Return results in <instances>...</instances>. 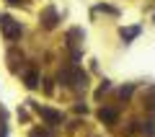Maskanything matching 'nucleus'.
<instances>
[{"instance_id": "423d86ee", "label": "nucleus", "mask_w": 155, "mask_h": 137, "mask_svg": "<svg viewBox=\"0 0 155 137\" xmlns=\"http://www.w3.org/2000/svg\"><path fill=\"white\" fill-rule=\"evenodd\" d=\"M137 34H140V28H127V31L122 28V36L124 39H132V36H137Z\"/></svg>"}, {"instance_id": "f03ea898", "label": "nucleus", "mask_w": 155, "mask_h": 137, "mask_svg": "<svg viewBox=\"0 0 155 137\" xmlns=\"http://www.w3.org/2000/svg\"><path fill=\"white\" fill-rule=\"evenodd\" d=\"M39 114L44 116V119L49 122L52 127H54V124H60V122H62V116L57 114V111H52V109H44V106H39Z\"/></svg>"}, {"instance_id": "1a4fd4ad", "label": "nucleus", "mask_w": 155, "mask_h": 137, "mask_svg": "<svg viewBox=\"0 0 155 137\" xmlns=\"http://www.w3.org/2000/svg\"><path fill=\"white\" fill-rule=\"evenodd\" d=\"M8 3H13V5H18V3H21V0H8Z\"/></svg>"}, {"instance_id": "6e6552de", "label": "nucleus", "mask_w": 155, "mask_h": 137, "mask_svg": "<svg viewBox=\"0 0 155 137\" xmlns=\"http://www.w3.org/2000/svg\"><path fill=\"white\" fill-rule=\"evenodd\" d=\"M31 137H47V135H44V132H34Z\"/></svg>"}, {"instance_id": "0eeeda50", "label": "nucleus", "mask_w": 155, "mask_h": 137, "mask_svg": "<svg viewBox=\"0 0 155 137\" xmlns=\"http://www.w3.org/2000/svg\"><path fill=\"white\" fill-rule=\"evenodd\" d=\"M142 132H145V135H147V137H153V135H155V132H153V122H145Z\"/></svg>"}, {"instance_id": "7ed1b4c3", "label": "nucleus", "mask_w": 155, "mask_h": 137, "mask_svg": "<svg viewBox=\"0 0 155 137\" xmlns=\"http://www.w3.org/2000/svg\"><path fill=\"white\" fill-rule=\"evenodd\" d=\"M98 119L101 122H116V111L114 109H101L98 111Z\"/></svg>"}, {"instance_id": "20e7f679", "label": "nucleus", "mask_w": 155, "mask_h": 137, "mask_svg": "<svg viewBox=\"0 0 155 137\" xmlns=\"http://www.w3.org/2000/svg\"><path fill=\"white\" fill-rule=\"evenodd\" d=\"M54 18H57V16H54V11H52V8H49V11L44 13V18H41V21H44V26H47V28H52V26H54V23H57Z\"/></svg>"}, {"instance_id": "39448f33", "label": "nucleus", "mask_w": 155, "mask_h": 137, "mask_svg": "<svg viewBox=\"0 0 155 137\" xmlns=\"http://www.w3.org/2000/svg\"><path fill=\"white\" fill-rule=\"evenodd\" d=\"M36 83H39L36 72H34V70H28V72H26V85H28V88H34V85H36Z\"/></svg>"}, {"instance_id": "f257e3e1", "label": "nucleus", "mask_w": 155, "mask_h": 137, "mask_svg": "<svg viewBox=\"0 0 155 137\" xmlns=\"http://www.w3.org/2000/svg\"><path fill=\"white\" fill-rule=\"evenodd\" d=\"M0 26H3V34H5L8 39H18L21 36V26H18L11 16H0Z\"/></svg>"}]
</instances>
